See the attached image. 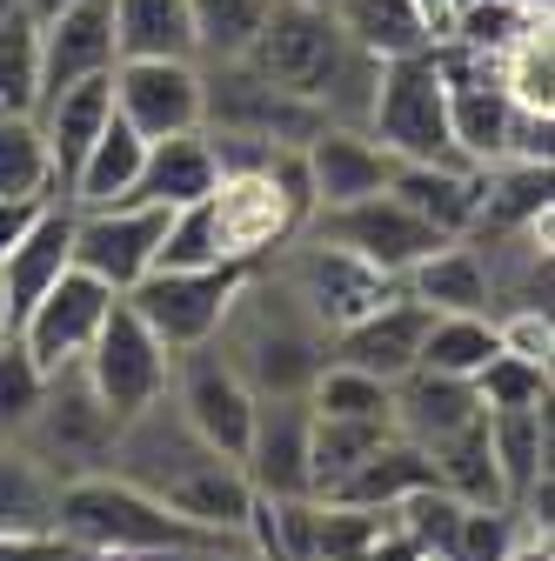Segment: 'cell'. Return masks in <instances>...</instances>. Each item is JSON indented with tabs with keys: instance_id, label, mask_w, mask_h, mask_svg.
Here are the masks:
<instances>
[{
	"instance_id": "obj_1",
	"label": "cell",
	"mask_w": 555,
	"mask_h": 561,
	"mask_svg": "<svg viewBox=\"0 0 555 561\" xmlns=\"http://www.w3.org/2000/svg\"><path fill=\"white\" fill-rule=\"evenodd\" d=\"M107 474H121V481H134V488H148L155 502H168L174 515H188V522H201V528L248 541L254 481L241 474V461H228L222 448H207V442L188 428V421H181V408H174L168 394L148 401L141 414L121 421Z\"/></svg>"
},
{
	"instance_id": "obj_2",
	"label": "cell",
	"mask_w": 555,
	"mask_h": 561,
	"mask_svg": "<svg viewBox=\"0 0 555 561\" xmlns=\"http://www.w3.org/2000/svg\"><path fill=\"white\" fill-rule=\"evenodd\" d=\"M54 535H67L88 554L107 561H168V554H222V548H248L235 535H215L188 515H174L168 502H155L148 488H134L121 474H81V481H60V502H54Z\"/></svg>"
},
{
	"instance_id": "obj_3",
	"label": "cell",
	"mask_w": 555,
	"mask_h": 561,
	"mask_svg": "<svg viewBox=\"0 0 555 561\" xmlns=\"http://www.w3.org/2000/svg\"><path fill=\"white\" fill-rule=\"evenodd\" d=\"M222 355L241 368V381L254 394H308V381L328 362V334L302 314V301L288 288H261V267L248 274V288L235 295L228 321H222Z\"/></svg>"
},
{
	"instance_id": "obj_4",
	"label": "cell",
	"mask_w": 555,
	"mask_h": 561,
	"mask_svg": "<svg viewBox=\"0 0 555 561\" xmlns=\"http://www.w3.org/2000/svg\"><path fill=\"white\" fill-rule=\"evenodd\" d=\"M362 134L375 140L382 154H395V161H449V168H468L455 154V134H449V81L435 75V54L429 47L382 60Z\"/></svg>"
},
{
	"instance_id": "obj_5",
	"label": "cell",
	"mask_w": 555,
	"mask_h": 561,
	"mask_svg": "<svg viewBox=\"0 0 555 561\" xmlns=\"http://www.w3.org/2000/svg\"><path fill=\"white\" fill-rule=\"evenodd\" d=\"M261 261H207V267H148L134 288L121 295L134 314H141L168 355H181V347H201V341H215L235 295L248 288V274Z\"/></svg>"
},
{
	"instance_id": "obj_6",
	"label": "cell",
	"mask_w": 555,
	"mask_h": 561,
	"mask_svg": "<svg viewBox=\"0 0 555 561\" xmlns=\"http://www.w3.org/2000/svg\"><path fill=\"white\" fill-rule=\"evenodd\" d=\"M114 435H121V421H114L107 401L88 388L81 362H67V368L47 375V394H41L34 421H27L14 442H21L47 474L81 481V474H101V468L114 461Z\"/></svg>"
},
{
	"instance_id": "obj_7",
	"label": "cell",
	"mask_w": 555,
	"mask_h": 561,
	"mask_svg": "<svg viewBox=\"0 0 555 561\" xmlns=\"http://www.w3.org/2000/svg\"><path fill=\"white\" fill-rule=\"evenodd\" d=\"M341 60H349V34L335 27L328 8H308V0H274L268 21H261L254 41H248V54H241V67H254L261 81L288 88V94H302V101H315V107H321V94L335 88Z\"/></svg>"
},
{
	"instance_id": "obj_8",
	"label": "cell",
	"mask_w": 555,
	"mask_h": 561,
	"mask_svg": "<svg viewBox=\"0 0 555 561\" xmlns=\"http://www.w3.org/2000/svg\"><path fill=\"white\" fill-rule=\"evenodd\" d=\"M321 121L328 114L315 101L261 81L254 67H241V60L201 67V127L207 134H241V140H261V148H302Z\"/></svg>"
},
{
	"instance_id": "obj_9",
	"label": "cell",
	"mask_w": 555,
	"mask_h": 561,
	"mask_svg": "<svg viewBox=\"0 0 555 561\" xmlns=\"http://www.w3.org/2000/svg\"><path fill=\"white\" fill-rule=\"evenodd\" d=\"M282 288L302 301V314L321 328V334H341L349 321L375 314L388 295H401V280L369 267L362 254L335 248V241H315V234H295V254L282 267Z\"/></svg>"
},
{
	"instance_id": "obj_10",
	"label": "cell",
	"mask_w": 555,
	"mask_h": 561,
	"mask_svg": "<svg viewBox=\"0 0 555 561\" xmlns=\"http://www.w3.org/2000/svg\"><path fill=\"white\" fill-rule=\"evenodd\" d=\"M81 375H88V388L107 401V414L127 421V414H141L148 401L168 394L174 355H168L161 334H155L141 314H134L127 301H114L107 321H101L94 341H88V355H81Z\"/></svg>"
},
{
	"instance_id": "obj_11",
	"label": "cell",
	"mask_w": 555,
	"mask_h": 561,
	"mask_svg": "<svg viewBox=\"0 0 555 561\" xmlns=\"http://www.w3.org/2000/svg\"><path fill=\"white\" fill-rule=\"evenodd\" d=\"M168 401L181 408V421H188L207 448H222L228 461H241L261 394H254V388L241 381V368L222 355V341L181 347V355H174V375H168Z\"/></svg>"
},
{
	"instance_id": "obj_12",
	"label": "cell",
	"mask_w": 555,
	"mask_h": 561,
	"mask_svg": "<svg viewBox=\"0 0 555 561\" xmlns=\"http://www.w3.org/2000/svg\"><path fill=\"white\" fill-rule=\"evenodd\" d=\"M302 234L349 248V254H362L369 267H382V274H395V280H401L415 261H429V254L442 248V234H435L422 215H408L388 187H382V194H362V201H349V207H315Z\"/></svg>"
},
{
	"instance_id": "obj_13",
	"label": "cell",
	"mask_w": 555,
	"mask_h": 561,
	"mask_svg": "<svg viewBox=\"0 0 555 561\" xmlns=\"http://www.w3.org/2000/svg\"><path fill=\"white\" fill-rule=\"evenodd\" d=\"M168 215H174V207H148V201L75 207V267H88L94 280H107L114 295H127L134 280L155 267Z\"/></svg>"
},
{
	"instance_id": "obj_14",
	"label": "cell",
	"mask_w": 555,
	"mask_h": 561,
	"mask_svg": "<svg viewBox=\"0 0 555 561\" xmlns=\"http://www.w3.org/2000/svg\"><path fill=\"white\" fill-rule=\"evenodd\" d=\"M114 301H121V295L107 288V280H94L88 267H67L54 288L14 321V341H21L27 355L54 375V368H67V362H81V355H88V341H94V328L107 321Z\"/></svg>"
},
{
	"instance_id": "obj_15",
	"label": "cell",
	"mask_w": 555,
	"mask_h": 561,
	"mask_svg": "<svg viewBox=\"0 0 555 561\" xmlns=\"http://www.w3.org/2000/svg\"><path fill=\"white\" fill-rule=\"evenodd\" d=\"M107 88L114 114L141 140L201 127V60H114Z\"/></svg>"
},
{
	"instance_id": "obj_16",
	"label": "cell",
	"mask_w": 555,
	"mask_h": 561,
	"mask_svg": "<svg viewBox=\"0 0 555 561\" xmlns=\"http://www.w3.org/2000/svg\"><path fill=\"white\" fill-rule=\"evenodd\" d=\"M308 428L315 408L308 394H261L254 401V428L241 448V474L254 481V495H308Z\"/></svg>"
},
{
	"instance_id": "obj_17",
	"label": "cell",
	"mask_w": 555,
	"mask_h": 561,
	"mask_svg": "<svg viewBox=\"0 0 555 561\" xmlns=\"http://www.w3.org/2000/svg\"><path fill=\"white\" fill-rule=\"evenodd\" d=\"M34 27H41V94L75 88L88 75H114V60H121L114 54V0H75V8H60Z\"/></svg>"
},
{
	"instance_id": "obj_18",
	"label": "cell",
	"mask_w": 555,
	"mask_h": 561,
	"mask_svg": "<svg viewBox=\"0 0 555 561\" xmlns=\"http://www.w3.org/2000/svg\"><path fill=\"white\" fill-rule=\"evenodd\" d=\"M302 161H308L315 207H349L362 194H382L388 174H395V154H382L362 127H341V121H321L302 140Z\"/></svg>"
},
{
	"instance_id": "obj_19",
	"label": "cell",
	"mask_w": 555,
	"mask_h": 561,
	"mask_svg": "<svg viewBox=\"0 0 555 561\" xmlns=\"http://www.w3.org/2000/svg\"><path fill=\"white\" fill-rule=\"evenodd\" d=\"M422 328H429V308L422 301H415V295H388L375 314H362V321H349L341 334H328L335 341L328 362H349V368H362V375H375V381L395 388L415 368V355H422Z\"/></svg>"
},
{
	"instance_id": "obj_20",
	"label": "cell",
	"mask_w": 555,
	"mask_h": 561,
	"mask_svg": "<svg viewBox=\"0 0 555 561\" xmlns=\"http://www.w3.org/2000/svg\"><path fill=\"white\" fill-rule=\"evenodd\" d=\"M75 267V201H47L41 221L0 254V301H8V328Z\"/></svg>"
},
{
	"instance_id": "obj_21",
	"label": "cell",
	"mask_w": 555,
	"mask_h": 561,
	"mask_svg": "<svg viewBox=\"0 0 555 561\" xmlns=\"http://www.w3.org/2000/svg\"><path fill=\"white\" fill-rule=\"evenodd\" d=\"M215 187H222L215 140H207V127H188V134H161V140H148L141 174H134V194H127V201H148V207H188V201H207Z\"/></svg>"
},
{
	"instance_id": "obj_22",
	"label": "cell",
	"mask_w": 555,
	"mask_h": 561,
	"mask_svg": "<svg viewBox=\"0 0 555 561\" xmlns=\"http://www.w3.org/2000/svg\"><path fill=\"white\" fill-rule=\"evenodd\" d=\"M388 194L422 215L442 241H468L475 228V201H482V168H449V161H395Z\"/></svg>"
},
{
	"instance_id": "obj_23",
	"label": "cell",
	"mask_w": 555,
	"mask_h": 561,
	"mask_svg": "<svg viewBox=\"0 0 555 561\" xmlns=\"http://www.w3.org/2000/svg\"><path fill=\"white\" fill-rule=\"evenodd\" d=\"M475 414H482L475 388L455 381V375H435V368H408V375L388 388V421H395V435L415 442V448L449 442L455 428H468Z\"/></svg>"
},
{
	"instance_id": "obj_24",
	"label": "cell",
	"mask_w": 555,
	"mask_h": 561,
	"mask_svg": "<svg viewBox=\"0 0 555 561\" xmlns=\"http://www.w3.org/2000/svg\"><path fill=\"white\" fill-rule=\"evenodd\" d=\"M401 295H415L429 314H496V274L468 241H442L429 261L401 274Z\"/></svg>"
},
{
	"instance_id": "obj_25",
	"label": "cell",
	"mask_w": 555,
	"mask_h": 561,
	"mask_svg": "<svg viewBox=\"0 0 555 561\" xmlns=\"http://www.w3.org/2000/svg\"><path fill=\"white\" fill-rule=\"evenodd\" d=\"M34 121H41V134H47L54 181H60V194H67V181H75L81 154L94 148V134L114 121V88H107V75H88V81H75V88H54V94H41Z\"/></svg>"
},
{
	"instance_id": "obj_26",
	"label": "cell",
	"mask_w": 555,
	"mask_h": 561,
	"mask_svg": "<svg viewBox=\"0 0 555 561\" xmlns=\"http://www.w3.org/2000/svg\"><path fill=\"white\" fill-rule=\"evenodd\" d=\"M449 134H455V154L468 168H496L509 161V134H516V101L502 94L496 75H475L449 88Z\"/></svg>"
},
{
	"instance_id": "obj_27",
	"label": "cell",
	"mask_w": 555,
	"mask_h": 561,
	"mask_svg": "<svg viewBox=\"0 0 555 561\" xmlns=\"http://www.w3.org/2000/svg\"><path fill=\"white\" fill-rule=\"evenodd\" d=\"M489 435V461L502 481V502H522L535 481H548V401L542 408H496L482 414Z\"/></svg>"
},
{
	"instance_id": "obj_28",
	"label": "cell",
	"mask_w": 555,
	"mask_h": 561,
	"mask_svg": "<svg viewBox=\"0 0 555 561\" xmlns=\"http://www.w3.org/2000/svg\"><path fill=\"white\" fill-rule=\"evenodd\" d=\"M415 488H435V455L429 448H415L401 435H388L369 461H355V474H341L335 481V495L321 502H349V508H395L408 502Z\"/></svg>"
},
{
	"instance_id": "obj_29",
	"label": "cell",
	"mask_w": 555,
	"mask_h": 561,
	"mask_svg": "<svg viewBox=\"0 0 555 561\" xmlns=\"http://www.w3.org/2000/svg\"><path fill=\"white\" fill-rule=\"evenodd\" d=\"M114 54L121 60H194L188 0H114Z\"/></svg>"
},
{
	"instance_id": "obj_30",
	"label": "cell",
	"mask_w": 555,
	"mask_h": 561,
	"mask_svg": "<svg viewBox=\"0 0 555 561\" xmlns=\"http://www.w3.org/2000/svg\"><path fill=\"white\" fill-rule=\"evenodd\" d=\"M141 154H148V140L114 114L94 134V148L81 154L75 181H67V201H75V207H114V201H127L134 194V174H141Z\"/></svg>"
},
{
	"instance_id": "obj_31",
	"label": "cell",
	"mask_w": 555,
	"mask_h": 561,
	"mask_svg": "<svg viewBox=\"0 0 555 561\" xmlns=\"http://www.w3.org/2000/svg\"><path fill=\"white\" fill-rule=\"evenodd\" d=\"M60 474H47L21 442H0V535H54Z\"/></svg>"
},
{
	"instance_id": "obj_32",
	"label": "cell",
	"mask_w": 555,
	"mask_h": 561,
	"mask_svg": "<svg viewBox=\"0 0 555 561\" xmlns=\"http://www.w3.org/2000/svg\"><path fill=\"white\" fill-rule=\"evenodd\" d=\"M335 27L349 34V47L375 54V60H395V54H415L429 47V21L415 14V0H335Z\"/></svg>"
},
{
	"instance_id": "obj_33",
	"label": "cell",
	"mask_w": 555,
	"mask_h": 561,
	"mask_svg": "<svg viewBox=\"0 0 555 561\" xmlns=\"http://www.w3.org/2000/svg\"><path fill=\"white\" fill-rule=\"evenodd\" d=\"M496 314H429L422 328V355L415 368H435V375H455V381H475L496 355Z\"/></svg>"
},
{
	"instance_id": "obj_34",
	"label": "cell",
	"mask_w": 555,
	"mask_h": 561,
	"mask_svg": "<svg viewBox=\"0 0 555 561\" xmlns=\"http://www.w3.org/2000/svg\"><path fill=\"white\" fill-rule=\"evenodd\" d=\"M395 428L388 421H328L315 414V428H308V495H335V481L341 474H355V461H369Z\"/></svg>"
},
{
	"instance_id": "obj_35",
	"label": "cell",
	"mask_w": 555,
	"mask_h": 561,
	"mask_svg": "<svg viewBox=\"0 0 555 561\" xmlns=\"http://www.w3.org/2000/svg\"><path fill=\"white\" fill-rule=\"evenodd\" d=\"M21 194H34V201L60 194L54 154H47V134H41L34 114H0V201H21Z\"/></svg>"
},
{
	"instance_id": "obj_36",
	"label": "cell",
	"mask_w": 555,
	"mask_h": 561,
	"mask_svg": "<svg viewBox=\"0 0 555 561\" xmlns=\"http://www.w3.org/2000/svg\"><path fill=\"white\" fill-rule=\"evenodd\" d=\"M496 81L522 114H555V54H548V21L522 27L502 54H496Z\"/></svg>"
},
{
	"instance_id": "obj_37",
	"label": "cell",
	"mask_w": 555,
	"mask_h": 561,
	"mask_svg": "<svg viewBox=\"0 0 555 561\" xmlns=\"http://www.w3.org/2000/svg\"><path fill=\"white\" fill-rule=\"evenodd\" d=\"M194 8V60L215 67V60H241L254 27L268 21L274 0H188Z\"/></svg>"
},
{
	"instance_id": "obj_38",
	"label": "cell",
	"mask_w": 555,
	"mask_h": 561,
	"mask_svg": "<svg viewBox=\"0 0 555 561\" xmlns=\"http://www.w3.org/2000/svg\"><path fill=\"white\" fill-rule=\"evenodd\" d=\"M435 455V481L455 488L462 502H502V481H496V461H489V435H482V414L468 428H455L449 442L429 448Z\"/></svg>"
},
{
	"instance_id": "obj_39",
	"label": "cell",
	"mask_w": 555,
	"mask_h": 561,
	"mask_svg": "<svg viewBox=\"0 0 555 561\" xmlns=\"http://www.w3.org/2000/svg\"><path fill=\"white\" fill-rule=\"evenodd\" d=\"M308 408L328 421H388V381H375L349 362H321V375L308 381Z\"/></svg>"
},
{
	"instance_id": "obj_40",
	"label": "cell",
	"mask_w": 555,
	"mask_h": 561,
	"mask_svg": "<svg viewBox=\"0 0 555 561\" xmlns=\"http://www.w3.org/2000/svg\"><path fill=\"white\" fill-rule=\"evenodd\" d=\"M462 495H455V488H415V495L408 502H395V508H382L388 515V528L401 535V541H415V548H422V554H449V541H455V522H462Z\"/></svg>"
},
{
	"instance_id": "obj_41",
	"label": "cell",
	"mask_w": 555,
	"mask_h": 561,
	"mask_svg": "<svg viewBox=\"0 0 555 561\" xmlns=\"http://www.w3.org/2000/svg\"><path fill=\"white\" fill-rule=\"evenodd\" d=\"M41 101V27L34 14H14L0 27V114H34Z\"/></svg>"
},
{
	"instance_id": "obj_42",
	"label": "cell",
	"mask_w": 555,
	"mask_h": 561,
	"mask_svg": "<svg viewBox=\"0 0 555 561\" xmlns=\"http://www.w3.org/2000/svg\"><path fill=\"white\" fill-rule=\"evenodd\" d=\"M522 528H529V522H522L516 502H468L442 561H502V554L522 541Z\"/></svg>"
},
{
	"instance_id": "obj_43",
	"label": "cell",
	"mask_w": 555,
	"mask_h": 561,
	"mask_svg": "<svg viewBox=\"0 0 555 561\" xmlns=\"http://www.w3.org/2000/svg\"><path fill=\"white\" fill-rule=\"evenodd\" d=\"M535 21H548V14H535V8H522V0H462L455 8V21H449V41H462V47H475L482 60H496L522 27H535Z\"/></svg>"
},
{
	"instance_id": "obj_44",
	"label": "cell",
	"mask_w": 555,
	"mask_h": 561,
	"mask_svg": "<svg viewBox=\"0 0 555 561\" xmlns=\"http://www.w3.org/2000/svg\"><path fill=\"white\" fill-rule=\"evenodd\" d=\"M388 535L382 508H349V502H315V561H369V548Z\"/></svg>"
},
{
	"instance_id": "obj_45",
	"label": "cell",
	"mask_w": 555,
	"mask_h": 561,
	"mask_svg": "<svg viewBox=\"0 0 555 561\" xmlns=\"http://www.w3.org/2000/svg\"><path fill=\"white\" fill-rule=\"evenodd\" d=\"M41 394H47V368L8 334V341H0V442H14L27 428Z\"/></svg>"
},
{
	"instance_id": "obj_46",
	"label": "cell",
	"mask_w": 555,
	"mask_h": 561,
	"mask_svg": "<svg viewBox=\"0 0 555 561\" xmlns=\"http://www.w3.org/2000/svg\"><path fill=\"white\" fill-rule=\"evenodd\" d=\"M475 401H482V414H496V408H542L548 401V368L542 362H522V355H489V368H482L475 381Z\"/></svg>"
},
{
	"instance_id": "obj_47",
	"label": "cell",
	"mask_w": 555,
	"mask_h": 561,
	"mask_svg": "<svg viewBox=\"0 0 555 561\" xmlns=\"http://www.w3.org/2000/svg\"><path fill=\"white\" fill-rule=\"evenodd\" d=\"M207 261H228L222 254V234H215V207L207 201H188L168 215V234L155 248V267H207Z\"/></svg>"
},
{
	"instance_id": "obj_48",
	"label": "cell",
	"mask_w": 555,
	"mask_h": 561,
	"mask_svg": "<svg viewBox=\"0 0 555 561\" xmlns=\"http://www.w3.org/2000/svg\"><path fill=\"white\" fill-rule=\"evenodd\" d=\"M496 341H502V355H522V362H555V321L548 308H509L496 314Z\"/></svg>"
},
{
	"instance_id": "obj_49",
	"label": "cell",
	"mask_w": 555,
	"mask_h": 561,
	"mask_svg": "<svg viewBox=\"0 0 555 561\" xmlns=\"http://www.w3.org/2000/svg\"><path fill=\"white\" fill-rule=\"evenodd\" d=\"M0 561H107V554H88L67 535H0Z\"/></svg>"
},
{
	"instance_id": "obj_50",
	"label": "cell",
	"mask_w": 555,
	"mask_h": 561,
	"mask_svg": "<svg viewBox=\"0 0 555 561\" xmlns=\"http://www.w3.org/2000/svg\"><path fill=\"white\" fill-rule=\"evenodd\" d=\"M41 207H47V201H34V194H21V201H0V254H8V248H14V241L34 228V221H41Z\"/></svg>"
},
{
	"instance_id": "obj_51",
	"label": "cell",
	"mask_w": 555,
	"mask_h": 561,
	"mask_svg": "<svg viewBox=\"0 0 555 561\" xmlns=\"http://www.w3.org/2000/svg\"><path fill=\"white\" fill-rule=\"evenodd\" d=\"M502 561H555V541H548V528H522V541H516Z\"/></svg>"
},
{
	"instance_id": "obj_52",
	"label": "cell",
	"mask_w": 555,
	"mask_h": 561,
	"mask_svg": "<svg viewBox=\"0 0 555 561\" xmlns=\"http://www.w3.org/2000/svg\"><path fill=\"white\" fill-rule=\"evenodd\" d=\"M369 561H429V554H422V548H415V541H401V535L388 528V535H382V541L369 548Z\"/></svg>"
},
{
	"instance_id": "obj_53",
	"label": "cell",
	"mask_w": 555,
	"mask_h": 561,
	"mask_svg": "<svg viewBox=\"0 0 555 561\" xmlns=\"http://www.w3.org/2000/svg\"><path fill=\"white\" fill-rule=\"evenodd\" d=\"M415 14L429 21V34H449V14H455V0H415Z\"/></svg>"
},
{
	"instance_id": "obj_54",
	"label": "cell",
	"mask_w": 555,
	"mask_h": 561,
	"mask_svg": "<svg viewBox=\"0 0 555 561\" xmlns=\"http://www.w3.org/2000/svg\"><path fill=\"white\" fill-rule=\"evenodd\" d=\"M60 8H75V0H27V14H34V21H47V14H60Z\"/></svg>"
},
{
	"instance_id": "obj_55",
	"label": "cell",
	"mask_w": 555,
	"mask_h": 561,
	"mask_svg": "<svg viewBox=\"0 0 555 561\" xmlns=\"http://www.w3.org/2000/svg\"><path fill=\"white\" fill-rule=\"evenodd\" d=\"M14 14H27V0H0V27H8Z\"/></svg>"
},
{
	"instance_id": "obj_56",
	"label": "cell",
	"mask_w": 555,
	"mask_h": 561,
	"mask_svg": "<svg viewBox=\"0 0 555 561\" xmlns=\"http://www.w3.org/2000/svg\"><path fill=\"white\" fill-rule=\"evenodd\" d=\"M8 334H14V328H8V301H0V341H8Z\"/></svg>"
},
{
	"instance_id": "obj_57",
	"label": "cell",
	"mask_w": 555,
	"mask_h": 561,
	"mask_svg": "<svg viewBox=\"0 0 555 561\" xmlns=\"http://www.w3.org/2000/svg\"><path fill=\"white\" fill-rule=\"evenodd\" d=\"M308 8H335V0H308Z\"/></svg>"
},
{
	"instance_id": "obj_58",
	"label": "cell",
	"mask_w": 555,
	"mask_h": 561,
	"mask_svg": "<svg viewBox=\"0 0 555 561\" xmlns=\"http://www.w3.org/2000/svg\"><path fill=\"white\" fill-rule=\"evenodd\" d=\"M429 561H442V554H429Z\"/></svg>"
}]
</instances>
